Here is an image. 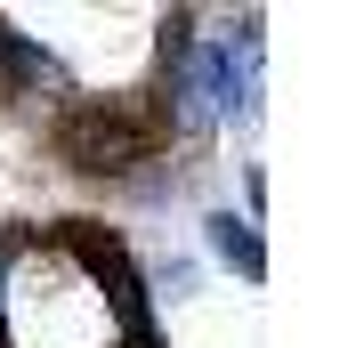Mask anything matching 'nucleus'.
<instances>
[{
	"label": "nucleus",
	"mask_w": 356,
	"mask_h": 348,
	"mask_svg": "<svg viewBox=\"0 0 356 348\" xmlns=\"http://www.w3.org/2000/svg\"><path fill=\"white\" fill-rule=\"evenodd\" d=\"M154 122L130 106V97H81V106L57 122V154H65L73 171H106V178H122V171H138L146 154H154Z\"/></svg>",
	"instance_id": "obj_1"
},
{
	"label": "nucleus",
	"mask_w": 356,
	"mask_h": 348,
	"mask_svg": "<svg viewBox=\"0 0 356 348\" xmlns=\"http://www.w3.org/2000/svg\"><path fill=\"white\" fill-rule=\"evenodd\" d=\"M202 227H211V251H219L227 267H243L251 283L267 276V251H259V227H251V219H235V211H211Z\"/></svg>",
	"instance_id": "obj_2"
},
{
	"label": "nucleus",
	"mask_w": 356,
	"mask_h": 348,
	"mask_svg": "<svg viewBox=\"0 0 356 348\" xmlns=\"http://www.w3.org/2000/svg\"><path fill=\"white\" fill-rule=\"evenodd\" d=\"M0 89H8V24H0Z\"/></svg>",
	"instance_id": "obj_3"
}]
</instances>
